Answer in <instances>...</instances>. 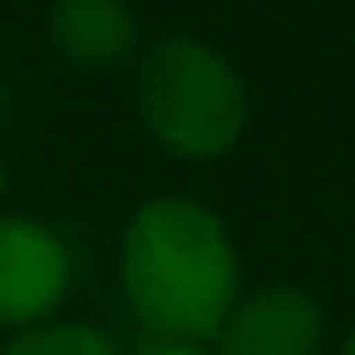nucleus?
<instances>
[{
  "mask_svg": "<svg viewBox=\"0 0 355 355\" xmlns=\"http://www.w3.org/2000/svg\"><path fill=\"white\" fill-rule=\"evenodd\" d=\"M121 288L152 340H220V324L241 298V256L225 220L183 193L146 199L121 241Z\"/></svg>",
  "mask_w": 355,
  "mask_h": 355,
  "instance_id": "f257e3e1",
  "label": "nucleus"
},
{
  "mask_svg": "<svg viewBox=\"0 0 355 355\" xmlns=\"http://www.w3.org/2000/svg\"><path fill=\"white\" fill-rule=\"evenodd\" d=\"M136 110L162 152L183 162H214L245 136L251 94L235 63L209 42L162 37L136 63Z\"/></svg>",
  "mask_w": 355,
  "mask_h": 355,
  "instance_id": "f03ea898",
  "label": "nucleus"
},
{
  "mask_svg": "<svg viewBox=\"0 0 355 355\" xmlns=\"http://www.w3.org/2000/svg\"><path fill=\"white\" fill-rule=\"evenodd\" d=\"M73 288V256L42 220H0V329H37L63 309Z\"/></svg>",
  "mask_w": 355,
  "mask_h": 355,
  "instance_id": "7ed1b4c3",
  "label": "nucleus"
},
{
  "mask_svg": "<svg viewBox=\"0 0 355 355\" xmlns=\"http://www.w3.org/2000/svg\"><path fill=\"white\" fill-rule=\"evenodd\" d=\"M214 345H220L214 355H319L324 309L303 288L266 282V288L235 298Z\"/></svg>",
  "mask_w": 355,
  "mask_h": 355,
  "instance_id": "20e7f679",
  "label": "nucleus"
},
{
  "mask_svg": "<svg viewBox=\"0 0 355 355\" xmlns=\"http://www.w3.org/2000/svg\"><path fill=\"white\" fill-rule=\"evenodd\" d=\"M47 37L73 68H115L136 53V11L125 0H53Z\"/></svg>",
  "mask_w": 355,
  "mask_h": 355,
  "instance_id": "39448f33",
  "label": "nucleus"
},
{
  "mask_svg": "<svg viewBox=\"0 0 355 355\" xmlns=\"http://www.w3.org/2000/svg\"><path fill=\"white\" fill-rule=\"evenodd\" d=\"M0 355H121L110 345V334L89 329V324L73 319H47L37 329H21L0 345Z\"/></svg>",
  "mask_w": 355,
  "mask_h": 355,
  "instance_id": "423d86ee",
  "label": "nucleus"
},
{
  "mask_svg": "<svg viewBox=\"0 0 355 355\" xmlns=\"http://www.w3.org/2000/svg\"><path fill=\"white\" fill-rule=\"evenodd\" d=\"M136 355H214L209 345H173V340H152V345H141Z\"/></svg>",
  "mask_w": 355,
  "mask_h": 355,
  "instance_id": "0eeeda50",
  "label": "nucleus"
},
{
  "mask_svg": "<svg viewBox=\"0 0 355 355\" xmlns=\"http://www.w3.org/2000/svg\"><path fill=\"white\" fill-rule=\"evenodd\" d=\"M340 355H355V329H350V340H345V350Z\"/></svg>",
  "mask_w": 355,
  "mask_h": 355,
  "instance_id": "6e6552de",
  "label": "nucleus"
},
{
  "mask_svg": "<svg viewBox=\"0 0 355 355\" xmlns=\"http://www.w3.org/2000/svg\"><path fill=\"white\" fill-rule=\"evenodd\" d=\"M0 193H6V162H0Z\"/></svg>",
  "mask_w": 355,
  "mask_h": 355,
  "instance_id": "1a4fd4ad",
  "label": "nucleus"
}]
</instances>
